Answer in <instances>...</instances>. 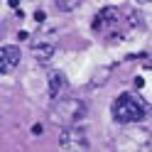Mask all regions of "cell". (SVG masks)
<instances>
[{"instance_id": "cell-8", "label": "cell", "mask_w": 152, "mask_h": 152, "mask_svg": "<svg viewBox=\"0 0 152 152\" xmlns=\"http://www.w3.org/2000/svg\"><path fill=\"white\" fill-rule=\"evenodd\" d=\"M79 5H81L79 0H56V3H54V7H56L59 12H74Z\"/></svg>"}, {"instance_id": "cell-9", "label": "cell", "mask_w": 152, "mask_h": 152, "mask_svg": "<svg viewBox=\"0 0 152 152\" xmlns=\"http://www.w3.org/2000/svg\"><path fill=\"white\" fill-rule=\"evenodd\" d=\"M110 76V66H106V69H101V74L93 76V83L91 86H106V79Z\"/></svg>"}, {"instance_id": "cell-7", "label": "cell", "mask_w": 152, "mask_h": 152, "mask_svg": "<svg viewBox=\"0 0 152 152\" xmlns=\"http://www.w3.org/2000/svg\"><path fill=\"white\" fill-rule=\"evenodd\" d=\"M54 52H56V44L54 42H37V44H32V56L37 61H49L52 56H54Z\"/></svg>"}, {"instance_id": "cell-3", "label": "cell", "mask_w": 152, "mask_h": 152, "mask_svg": "<svg viewBox=\"0 0 152 152\" xmlns=\"http://www.w3.org/2000/svg\"><path fill=\"white\" fill-rule=\"evenodd\" d=\"M59 142L69 150H86L88 147V135L79 125H66V128H59Z\"/></svg>"}, {"instance_id": "cell-4", "label": "cell", "mask_w": 152, "mask_h": 152, "mask_svg": "<svg viewBox=\"0 0 152 152\" xmlns=\"http://www.w3.org/2000/svg\"><path fill=\"white\" fill-rule=\"evenodd\" d=\"M118 20H120V10H118V7H113V5L101 7V10L96 12V17H93V32L106 34L108 30L118 27Z\"/></svg>"}, {"instance_id": "cell-1", "label": "cell", "mask_w": 152, "mask_h": 152, "mask_svg": "<svg viewBox=\"0 0 152 152\" xmlns=\"http://www.w3.org/2000/svg\"><path fill=\"white\" fill-rule=\"evenodd\" d=\"M110 115L118 125H130V123H140L145 118V106L137 96L132 93H120V96L110 103Z\"/></svg>"}, {"instance_id": "cell-5", "label": "cell", "mask_w": 152, "mask_h": 152, "mask_svg": "<svg viewBox=\"0 0 152 152\" xmlns=\"http://www.w3.org/2000/svg\"><path fill=\"white\" fill-rule=\"evenodd\" d=\"M22 59V52L20 47L15 44H3L0 47V74H10L17 69V64Z\"/></svg>"}, {"instance_id": "cell-6", "label": "cell", "mask_w": 152, "mask_h": 152, "mask_svg": "<svg viewBox=\"0 0 152 152\" xmlns=\"http://www.w3.org/2000/svg\"><path fill=\"white\" fill-rule=\"evenodd\" d=\"M66 86H69V81H66V74L64 71H52L49 74V96L54 101L66 91Z\"/></svg>"}, {"instance_id": "cell-2", "label": "cell", "mask_w": 152, "mask_h": 152, "mask_svg": "<svg viewBox=\"0 0 152 152\" xmlns=\"http://www.w3.org/2000/svg\"><path fill=\"white\" fill-rule=\"evenodd\" d=\"M86 103L79 101V98H66V101H59V103H54V108H52V118L59 120V125L66 128V125H79V120L86 118Z\"/></svg>"}]
</instances>
